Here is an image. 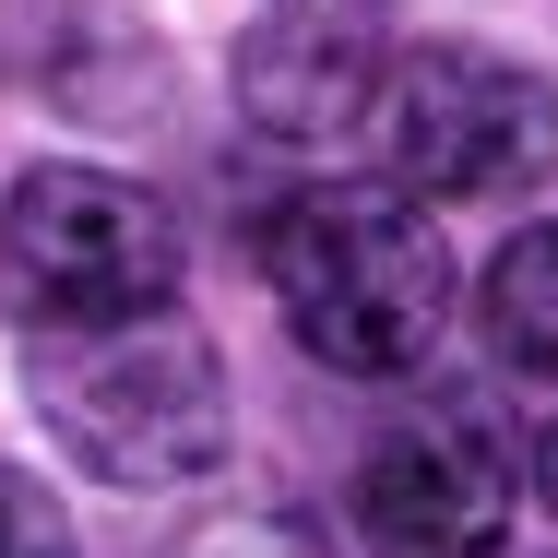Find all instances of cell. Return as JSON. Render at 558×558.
<instances>
[{"label": "cell", "instance_id": "cell-1", "mask_svg": "<svg viewBox=\"0 0 558 558\" xmlns=\"http://www.w3.org/2000/svg\"><path fill=\"white\" fill-rule=\"evenodd\" d=\"M262 286L333 380H416L451 333V238L380 179H310L262 215Z\"/></svg>", "mask_w": 558, "mask_h": 558}, {"label": "cell", "instance_id": "cell-2", "mask_svg": "<svg viewBox=\"0 0 558 558\" xmlns=\"http://www.w3.org/2000/svg\"><path fill=\"white\" fill-rule=\"evenodd\" d=\"M36 428L72 451L96 487H191L226 463V356L191 310H143L96 333H24Z\"/></svg>", "mask_w": 558, "mask_h": 558}, {"label": "cell", "instance_id": "cell-3", "mask_svg": "<svg viewBox=\"0 0 558 558\" xmlns=\"http://www.w3.org/2000/svg\"><path fill=\"white\" fill-rule=\"evenodd\" d=\"M368 155L380 191L404 203H523L558 179V84L511 48H392L380 96H368Z\"/></svg>", "mask_w": 558, "mask_h": 558}, {"label": "cell", "instance_id": "cell-4", "mask_svg": "<svg viewBox=\"0 0 558 558\" xmlns=\"http://www.w3.org/2000/svg\"><path fill=\"white\" fill-rule=\"evenodd\" d=\"M179 310V215L119 167H24L0 191V322L96 333Z\"/></svg>", "mask_w": 558, "mask_h": 558}, {"label": "cell", "instance_id": "cell-5", "mask_svg": "<svg viewBox=\"0 0 558 558\" xmlns=\"http://www.w3.org/2000/svg\"><path fill=\"white\" fill-rule=\"evenodd\" d=\"M523 499V463L499 451V428L475 404H416L356 451V547L368 558H499Z\"/></svg>", "mask_w": 558, "mask_h": 558}, {"label": "cell", "instance_id": "cell-6", "mask_svg": "<svg viewBox=\"0 0 558 558\" xmlns=\"http://www.w3.org/2000/svg\"><path fill=\"white\" fill-rule=\"evenodd\" d=\"M392 72V0H250L238 108L274 143H344Z\"/></svg>", "mask_w": 558, "mask_h": 558}, {"label": "cell", "instance_id": "cell-7", "mask_svg": "<svg viewBox=\"0 0 558 558\" xmlns=\"http://www.w3.org/2000/svg\"><path fill=\"white\" fill-rule=\"evenodd\" d=\"M475 333L511 380H558V215L499 238V262L475 286Z\"/></svg>", "mask_w": 558, "mask_h": 558}, {"label": "cell", "instance_id": "cell-8", "mask_svg": "<svg viewBox=\"0 0 558 558\" xmlns=\"http://www.w3.org/2000/svg\"><path fill=\"white\" fill-rule=\"evenodd\" d=\"M0 558H84L72 523H60V499H48L24 463H0Z\"/></svg>", "mask_w": 558, "mask_h": 558}, {"label": "cell", "instance_id": "cell-9", "mask_svg": "<svg viewBox=\"0 0 558 558\" xmlns=\"http://www.w3.org/2000/svg\"><path fill=\"white\" fill-rule=\"evenodd\" d=\"M179 558H322L286 511H250V523H215V535H191Z\"/></svg>", "mask_w": 558, "mask_h": 558}, {"label": "cell", "instance_id": "cell-10", "mask_svg": "<svg viewBox=\"0 0 558 558\" xmlns=\"http://www.w3.org/2000/svg\"><path fill=\"white\" fill-rule=\"evenodd\" d=\"M535 499H547V511H558V416H547V428H535Z\"/></svg>", "mask_w": 558, "mask_h": 558}, {"label": "cell", "instance_id": "cell-11", "mask_svg": "<svg viewBox=\"0 0 558 558\" xmlns=\"http://www.w3.org/2000/svg\"><path fill=\"white\" fill-rule=\"evenodd\" d=\"M499 558H511V547H499Z\"/></svg>", "mask_w": 558, "mask_h": 558}]
</instances>
